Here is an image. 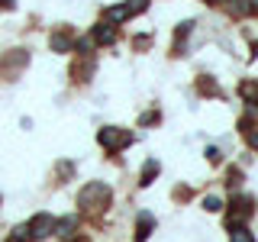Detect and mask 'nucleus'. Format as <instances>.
<instances>
[{
    "label": "nucleus",
    "instance_id": "obj_1",
    "mask_svg": "<svg viewBox=\"0 0 258 242\" xmlns=\"http://www.w3.org/2000/svg\"><path fill=\"white\" fill-rule=\"evenodd\" d=\"M78 204H81V210H87V213H94V210H103V207L110 204V188H107L103 181L87 184V188L78 194Z\"/></svg>",
    "mask_w": 258,
    "mask_h": 242
},
{
    "label": "nucleus",
    "instance_id": "obj_2",
    "mask_svg": "<svg viewBox=\"0 0 258 242\" xmlns=\"http://www.w3.org/2000/svg\"><path fill=\"white\" fill-rule=\"evenodd\" d=\"M97 142H100L107 152H119V149H126V145L133 142V133H129V129H116V126H103L100 133H97Z\"/></svg>",
    "mask_w": 258,
    "mask_h": 242
},
{
    "label": "nucleus",
    "instance_id": "obj_3",
    "mask_svg": "<svg viewBox=\"0 0 258 242\" xmlns=\"http://www.w3.org/2000/svg\"><path fill=\"white\" fill-rule=\"evenodd\" d=\"M26 232H29V239H45V236H52V232H55V220L48 213H36V216H32V223L26 226Z\"/></svg>",
    "mask_w": 258,
    "mask_h": 242
},
{
    "label": "nucleus",
    "instance_id": "obj_4",
    "mask_svg": "<svg viewBox=\"0 0 258 242\" xmlns=\"http://www.w3.org/2000/svg\"><path fill=\"white\" fill-rule=\"evenodd\" d=\"M91 39H94V42H100V45H113V42H116V29H113V23L103 20V23H97V26H94Z\"/></svg>",
    "mask_w": 258,
    "mask_h": 242
},
{
    "label": "nucleus",
    "instance_id": "obj_5",
    "mask_svg": "<svg viewBox=\"0 0 258 242\" xmlns=\"http://www.w3.org/2000/svg\"><path fill=\"white\" fill-rule=\"evenodd\" d=\"M152 226H155V220H152V213H139V229H136V242H145V239H149Z\"/></svg>",
    "mask_w": 258,
    "mask_h": 242
},
{
    "label": "nucleus",
    "instance_id": "obj_6",
    "mask_svg": "<svg viewBox=\"0 0 258 242\" xmlns=\"http://www.w3.org/2000/svg\"><path fill=\"white\" fill-rule=\"evenodd\" d=\"M75 229H78V216H64V220H58L55 223V232H58V236H75Z\"/></svg>",
    "mask_w": 258,
    "mask_h": 242
},
{
    "label": "nucleus",
    "instance_id": "obj_7",
    "mask_svg": "<svg viewBox=\"0 0 258 242\" xmlns=\"http://www.w3.org/2000/svg\"><path fill=\"white\" fill-rule=\"evenodd\" d=\"M71 45H75V42H71L68 32H55V36H52V52H71Z\"/></svg>",
    "mask_w": 258,
    "mask_h": 242
},
{
    "label": "nucleus",
    "instance_id": "obj_8",
    "mask_svg": "<svg viewBox=\"0 0 258 242\" xmlns=\"http://www.w3.org/2000/svg\"><path fill=\"white\" fill-rule=\"evenodd\" d=\"M239 91H242V97H245V100L252 103V107H258V84H252V81H245V84H242Z\"/></svg>",
    "mask_w": 258,
    "mask_h": 242
},
{
    "label": "nucleus",
    "instance_id": "obj_9",
    "mask_svg": "<svg viewBox=\"0 0 258 242\" xmlns=\"http://www.w3.org/2000/svg\"><path fill=\"white\" fill-rule=\"evenodd\" d=\"M123 20H129L126 4L123 7H110V10H107V23H123Z\"/></svg>",
    "mask_w": 258,
    "mask_h": 242
},
{
    "label": "nucleus",
    "instance_id": "obj_10",
    "mask_svg": "<svg viewBox=\"0 0 258 242\" xmlns=\"http://www.w3.org/2000/svg\"><path fill=\"white\" fill-rule=\"evenodd\" d=\"M158 174V161L155 158H149L145 161V168H142V184H152V177Z\"/></svg>",
    "mask_w": 258,
    "mask_h": 242
},
{
    "label": "nucleus",
    "instance_id": "obj_11",
    "mask_svg": "<svg viewBox=\"0 0 258 242\" xmlns=\"http://www.w3.org/2000/svg\"><path fill=\"white\" fill-rule=\"evenodd\" d=\"M229 242H255V239H252V232H248V229L236 226V229H232V239H229Z\"/></svg>",
    "mask_w": 258,
    "mask_h": 242
},
{
    "label": "nucleus",
    "instance_id": "obj_12",
    "mask_svg": "<svg viewBox=\"0 0 258 242\" xmlns=\"http://www.w3.org/2000/svg\"><path fill=\"white\" fill-rule=\"evenodd\" d=\"M145 7H149V0H129V4H126V13L136 16V13H142Z\"/></svg>",
    "mask_w": 258,
    "mask_h": 242
},
{
    "label": "nucleus",
    "instance_id": "obj_13",
    "mask_svg": "<svg viewBox=\"0 0 258 242\" xmlns=\"http://www.w3.org/2000/svg\"><path fill=\"white\" fill-rule=\"evenodd\" d=\"M7 242H29V232H26V226H20V229H13V236L7 239Z\"/></svg>",
    "mask_w": 258,
    "mask_h": 242
},
{
    "label": "nucleus",
    "instance_id": "obj_14",
    "mask_svg": "<svg viewBox=\"0 0 258 242\" xmlns=\"http://www.w3.org/2000/svg\"><path fill=\"white\" fill-rule=\"evenodd\" d=\"M223 204H220V197H204V210H210V213H216Z\"/></svg>",
    "mask_w": 258,
    "mask_h": 242
},
{
    "label": "nucleus",
    "instance_id": "obj_15",
    "mask_svg": "<svg viewBox=\"0 0 258 242\" xmlns=\"http://www.w3.org/2000/svg\"><path fill=\"white\" fill-rule=\"evenodd\" d=\"M245 133H248V145L258 149V129H245Z\"/></svg>",
    "mask_w": 258,
    "mask_h": 242
},
{
    "label": "nucleus",
    "instance_id": "obj_16",
    "mask_svg": "<svg viewBox=\"0 0 258 242\" xmlns=\"http://www.w3.org/2000/svg\"><path fill=\"white\" fill-rule=\"evenodd\" d=\"M245 10H248V13H258V0H248V4H245Z\"/></svg>",
    "mask_w": 258,
    "mask_h": 242
},
{
    "label": "nucleus",
    "instance_id": "obj_17",
    "mask_svg": "<svg viewBox=\"0 0 258 242\" xmlns=\"http://www.w3.org/2000/svg\"><path fill=\"white\" fill-rule=\"evenodd\" d=\"M0 7H13V0H0Z\"/></svg>",
    "mask_w": 258,
    "mask_h": 242
}]
</instances>
